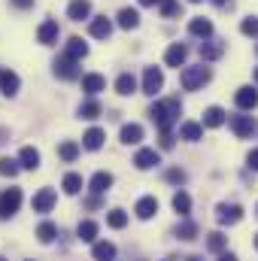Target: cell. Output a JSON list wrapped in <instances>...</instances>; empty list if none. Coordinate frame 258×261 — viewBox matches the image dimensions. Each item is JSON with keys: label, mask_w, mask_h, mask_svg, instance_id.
Segmentation results:
<instances>
[{"label": "cell", "mask_w": 258, "mask_h": 261, "mask_svg": "<svg viewBox=\"0 0 258 261\" xmlns=\"http://www.w3.org/2000/svg\"><path fill=\"white\" fill-rule=\"evenodd\" d=\"M255 249H258V234H255Z\"/></svg>", "instance_id": "cell-51"}, {"label": "cell", "mask_w": 258, "mask_h": 261, "mask_svg": "<svg viewBox=\"0 0 258 261\" xmlns=\"http://www.w3.org/2000/svg\"><path fill=\"white\" fill-rule=\"evenodd\" d=\"M173 210H176L179 216H189V213H192V197L186 195V192H176V195H173Z\"/></svg>", "instance_id": "cell-34"}, {"label": "cell", "mask_w": 258, "mask_h": 261, "mask_svg": "<svg viewBox=\"0 0 258 261\" xmlns=\"http://www.w3.org/2000/svg\"><path fill=\"white\" fill-rule=\"evenodd\" d=\"M85 206H88V210H94V206H100V200H97V195H94V197H88V200H85Z\"/></svg>", "instance_id": "cell-46"}, {"label": "cell", "mask_w": 258, "mask_h": 261, "mask_svg": "<svg viewBox=\"0 0 258 261\" xmlns=\"http://www.w3.org/2000/svg\"><path fill=\"white\" fill-rule=\"evenodd\" d=\"M197 52H200L203 61H219V58L225 55V43H222V40H203Z\"/></svg>", "instance_id": "cell-8"}, {"label": "cell", "mask_w": 258, "mask_h": 261, "mask_svg": "<svg viewBox=\"0 0 258 261\" xmlns=\"http://www.w3.org/2000/svg\"><path fill=\"white\" fill-rule=\"evenodd\" d=\"M179 113H183V103H179L176 97H167V100H155V103H152V110H149L152 122H155V125H158L161 130H170V128H173V122L179 119Z\"/></svg>", "instance_id": "cell-1"}, {"label": "cell", "mask_w": 258, "mask_h": 261, "mask_svg": "<svg viewBox=\"0 0 258 261\" xmlns=\"http://www.w3.org/2000/svg\"><path fill=\"white\" fill-rule=\"evenodd\" d=\"M104 140H107V134H104L100 128H88L85 134H82V146L91 149V152H97V149L104 146Z\"/></svg>", "instance_id": "cell-18"}, {"label": "cell", "mask_w": 258, "mask_h": 261, "mask_svg": "<svg viewBox=\"0 0 258 261\" xmlns=\"http://www.w3.org/2000/svg\"><path fill=\"white\" fill-rule=\"evenodd\" d=\"M18 164H21L24 170H37V167H40V152H37L34 146H24V149L18 152Z\"/></svg>", "instance_id": "cell-19"}, {"label": "cell", "mask_w": 258, "mask_h": 261, "mask_svg": "<svg viewBox=\"0 0 258 261\" xmlns=\"http://www.w3.org/2000/svg\"><path fill=\"white\" fill-rule=\"evenodd\" d=\"M240 34H246V37H258V18H243V24H240Z\"/></svg>", "instance_id": "cell-41"}, {"label": "cell", "mask_w": 258, "mask_h": 261, "mask_svg": "<svg viewBox=\"0 0 258 261\" xmlns=\"http://www.w3.org/2000/svg\"><path fill=\"white\" fill-rule=\"evenodd\" d=\"M137 24H140V12H137V9H122V12H119V28L134 31Z\"/></svg>", "instance_id": "cell-32"}, {"label": "cell", "mask_w": 258, "mask_h": 261, "mask_svg": "<svg viewBox=\"0 0 258 261\" xmlns=\"http://www.w3.org/2000/svg\"><path fill=\"white\" fill-rule=\"evenodd\" d=\"M104 88H107V79H104L100 73H88V76H82V91H85V94L94 97V94H100Z\"/></svg>", "instance_id": "cell-14"}, {"label": "cell", "mask_w": 258, "mask_h": 261, "mask_svg": "<svg viewBox=\"0 0 258 261\" xmlns=\"http://www.w3.org/2000/svg\"><path fill=\"white\" fill-rule=\"evenodd\" d=\"M210 67H203V64H197V67H186L183 70V76H179V82H183V88L186 91H197V88H203L207 82H210Z\"/></svg>", "instance_id": "cell-2"}, {"label": "cell", "mask_w": 258, "mask_h": 261, "mask_svg": "<svg viewBox=\"0 0 258 261\" xmlns=\"http://www.w3.org/2000/svg\"><path fill=\"white\" fill-rule=\"evenodd\" d=\"M143 140V128L137 125V122H131V125H125L122 128V143H128V146H137Z\"/></svg>", "instance_id": "cell-30"}, {"label": "cell", "mask_w": 258, "mask_h": 261, "mask_svg": "<svg viewBox=\"0 0 258 261\" xmlns=\"http://www.w3.org/2000/svg\"><path fill=\"white\" fill-rule=\"evenodd\" d=\"M55 76H61V79H76V76H79V67H76L73 58L61 55V58L55 61Z\"/></svg>", "instance_id": "cell-15"}, {"label": "cell", "mask_w": 258, "mask_h": 261, "mask_svg": "<svg viewBox=\"0 0 258 261\" xmlns=\"http://www.w3.org/2000/svg\"><path fill=\"white\" fill-rule=\"evenodd\" d=\"M225 246H228V237H225L222 231H213V234L207 237V249H210V252L222 255V252H225Z\"/></svg>", "instance_id": "cell-27"}, {"label": "cell", "mask_w": 258, "mask_h": 261, "mask_svg": "<svg viewBox=\"0 0 258 261\" xmlns=\"http://www.w3.org/2000/svg\"><path fill=\"white\" fill-rule=\"evenodd\" d=\"M67 15H70L73 21H82V18L91 15V3H88V0H73V3L67 6Z\"/></svg>", "instance_id": "cell-24"}, {"label": "cell", "mask_w": 258, "mask_h": 261, "mask_svg": "<svg viewBox=\"0 0 258 261\" xmlns=\"http://www.w3.org/2000/svg\"><path fill=\"white\" fill-rule=\"evenodd\" d=\"M167 182H173V186H183V182H186V173H183L179 167H173V170H167Z\"/></svg>", "instance_id": "cell-42"}, {"label": "cell", "mask_w": 258, "mask_h": 261, "mask_svg": "<svg viewBox=\"0 0 258 261\" xmlns=\"http://www.w3.org/2000/svg\"><path fill=\"white\" fill-rule=\"evenodd\" d=\"M61 189H64V195H79V192H82V176H79V173H67L64 182H61Z\"/></svg>", "instance_id": "cell-33"}, {"label": "cell", "mask_w": 258, "mask_h": 261, "mask_svg": "<svg viewBox=\"0 0 258 261\" xmlns=\"http://www.w3.org/2000/svg\"><path fill=\"white\" fill-rule=\"evenodd\" d=\"M186 261H203V258H200V255H189Z\"/></svg>", "instance_id": "cell-49"}, {"label": "cell", "mask_w": 258, "mask_h": 261, "mask_svg": "<svg viewBox=\"0 0 258 261\" xmlns=\"http://www.w3.org/2000/svg\"><path fill=\"white\" fill-rule=\"evenodd\" d=\"M231 130H234L240 140H246V137L255 134V122H252L249 116H231Z\"/></svg>", "instance_id": "cell-11"}, {"label": "cell", "mask_w": 258, "mask_h": 261, "mask_svg": "<svg viewBox=\"0 0 258 261\" xmlns=\"http://www.w3.org/2000/svg\"><path fill=\"white\" fill-rule=\"evenodd\" d=\"M76 234H79V240H82V243H94V240H97V222H91V219L79 222Z\"/></svg>", "instance_id": "cell-25"}, {"label": "cell", "mask_w": 258, "mask_h": 261, "mask_svg": "<svg viewBox=\"0 0 258 261\" xmlns=\"http://www.w3.org/2000/svg\"><path fill=\"white\" fill-rule=\"evenodd\" d=\"M134 164H137V170H149V167L161 164V155H158L155 149H140V152L134 155Z\"/></svg>", "instance_id": "cell-12"}, {"label": "cell", "mask_w": 258, "mask_h": 261, "mask_svg": "<svg viewBox=\"0 0 258 261\" xmlns=\"http://www.w3.org/2000/svg\"><path fill=\"white\" fill-rule=\"evenodd\" d=\"M161 15H164V18L179 15V3H176V0H161Z\"/></svg>", "instance_id": "cell-40"}, {"label": "cell", "mask_w": 258, "mask_h": 261, "mask_svg": "<svg viewBox=\"0 0 258 261\" xmlns=\"http://www.w3.org/2000/svg\"><path fill=\"white\" fill-rule=\"evenodd\" d=\"M246 167H249V170H258V149H252V152L246 155Z\"/></svg>", "instance_id": "cell-43"}, {"label": "cell", "mask_w": 258, "mask_h": 261, "mask_svg": "<svg viewBox=\"0 0 258 261\" xmlns=\"http://www.w3.org/2000/svg\"><path fill=\"white\" fill-rule=\"evenodd\" d=\"M186 58H189V46H183V43H170V49L164 52L167 67H186Z\"/></svg>", "instance_id": "cell-7"}, {"label": "cell", "mask_w": 258, "mask_h": 261, "mask_svg": "<svg viewBox=\"0 0 258 261\" xmlns=\"http://www.w3.org/2000/svg\"><path fill=\"white\" fill-rule=\"evenodd\" d=\"M255 85H258V67H255Z\"/></svg>", "instance_id": "cell-50"}, {"label": "cell", "mask_w": 258, "mask_h": 261, "mask_svg": "<svg viewBox=\"0 0 258 261\" xmlns=\"http://www.w3.org/2000/svg\"><path fill=\"white\" fill-rule=\"evenodd\" d=\"M64 55L67 58H73V61H82L85 55H88V43H82L79 37H70L64 46Z\"/></svg>", "instance_id": "cell-16"}, {"label": "cell", "mask_w": 258, "mask_h": 261, "mask_svg": "<svg viewBox=\"0 0 258 261\" xmlns=\"http://www.w3.org/2000/svg\"><path fill=\"white\" fill-rule=\"evenodd\" d=\"M107 225H110V228H116V231H119V228H125V225H128V213H125V210H110Z\"/></svg>", "instance_id": "cell-35"}, {"label": "cell", "mask_w": 258, "mask_h": 261, "mask_svg": "<svg viewBox=\"0 0 258 261\" xmlns=\"http://www.w3.org/2000/svg\"><path fill=\"white\" fill-rule=\"evenodd\" d=\"M58 158H61V161H67V164H70V161H76V158H79V143L64 140V143L58 146Z\"/></svg>", "instance_id": "cell-29"}, {"label": "cell", "mask_w": 258, "mask_h": 261, "mask_svg": "<svg viewBox=\"0 0 258 261\" xmlns=\"http://www.w3.org/2000/svg\"><path fill=\"white\" fill-rule=\"evenodd\" d=\"M255 210H258V206H255Z\"/></svg>", "instance_id": "cell-55"}, {"label": "cell", "mask_w": 258, "mask_h": 261, "mask_svg": "<svg viewBox=\"0 0 258 261\" xmlns=\"http://www.w3.org/2000/svg\"><path fill=\"white\" fill-rule=\"evenodd\" d=\"M213 3H216L219 9H231V6H234V0H213Z\"/></svg>", "instance_id": "cell-45"}, {"label": "cell", "mask_w": 258, "mask_h": 261, "mask_svg": "<svg viewBox=\"0 0 258 261\" xmlns=\"http://www.w3.org/2000/svg\"><path fill=\"white\" fill-rule=\"evenodd\" d=\"M55 200H58L55 189H40V192L34 195V213H49V210L55 206Z\"/></svg>", "instance_id": "cell-9"}, {"label": "cell", "mask_w": 258, "mask_h": 261, "mask_svg": "<svg viewBox=\"0 0 258 261\" xmlns=\"http://www.w3.org/2000/svg\"><path fill=\"white\" fill-rule=\"evenodd\" d=\"M18 167H21L18 161H12V158H0V176H9V179H12V176L18 173Z\"/></svg>", "instance_id": "cell-39"}, {"label": "cell", "mask_w": 258, "mask_h": 261, "mask_svg": "<svg viewBox=\"0 0 258 261\" xmlns=\"http://www.w3.org/2000/svg\"><path fill=\"white\" fill-rule=\"evenodd\" d=\"M219 261H237V258H234L231 252H222V255H219Z\"/></svg>", "instance_id": "cell-47"}, {"label": "cell", "mask_w": 258, "mask_h": 261, "mask_svg": "<svg viewBox=\"0 0 258 261\" xmlns=\"http://www.w3.org/2000/svg\"><path fill=\"white\" fill-rule=\"evenodd\" d=\"M18 85H21V82H18V76H15L12 70H0V91H3L6 97H12V94L18 91Z\"/></svg>", "instance_id": "cell-23"}, {"label": "cell", "mask_w": 258, "mask_h": 261, "mask_svg": "<svg viewBox=\"0 0 258 261\" xmlns=\"http://www.w3.org/2000/svg\"><path fill=\"white\" fill-rule=\"evenodd\" d=\"M234 103H237L243 113L255 110V107H258V91L252 88V85H243V88H237V94H234Z\"/></svg>", "instance_id": "cell-6"}, {"label": "cell", "mask_w": 258, "mask_h": 261, "mask_svg": "<svg viewBox=\"0 0 258 261\" xmlns=\"http://www.w3.org/2000/svg\"><path fill=\"white\" fill-rule=\"evenodd\" d=\"M179 137L189 140V143H197V140L203 137V125H197V122H186V125L179 128Z\"/></svg>", "instance_id": "cell-31"}, {"label": "cell", "mask_w": 258, "mask_h": 261, "mask_svg": "<svg viewBox=\"0 0 258 261\" xmlns=\"http://www.w3.org/2000/svg\"><path fill=\"white\" fill-rule=\"evenodd\" d=\"M18 206H21V192H18V189H6V192L0 195V219L15 216Z\"/></svg>", "instance_id": "cell-3"}, {"label": "cell", "mask_w": 258, "mask_h": 261, "mask_svg": "<svg viewBox=\"0 0 258 261\" xmlns=\"http://www.w3.org/2000/svg\"><path fill=\"white\" fill-rule=\"evenodd\" d=\"M243 219V206H237V203H219L216 206V222L219 225H237Z\"/></svg>", "instance_id": "cell-4"}, {"label": "cell", "mask_w": 258, "mask_h": 261, "mask_svg": "<svg viewBox=\"0 0 258 261\" xmlns=\"http://www.w3.org/2000/svg\"><path fill=\"white\" fill-rule=\"evenodd\" d=\"M12 6H18V9H28V6H34V0H12Z\"/></svg>", "instance_id": "cell-44"}, {"label": "cell", "mask_w": 258, "mask_h": 261, "mask_svg": "<svg viewBox=\"0 0 258 261\" xmlns=\"http://www.w3.org/2000/svg\"><path fill=\"white\" fill-rule=\"evenodd\" d=\"M134 213L146 222V219H152V216L158 213V200H155V197H140V200H137V206H134Z\"/></svg>", "instance_id": "cell-21"}, {"label": "cell", "mask_w": 258, "mask_h": 261, "mask_svg": "<svg viewBox=\"0 0 258 261\" xmlns=\"http://www.w3.org/2000/svg\"><path fill=\"white\" fill-rule=\"evenodd\" d=\"M189 34L210 40V37H213V21H210V18H192V21H189Z\"/></svg>", "instance_id": "cell-22"}, {"label": "cell", "mask_w": 258, "mask_h": 261, "mask_svg": "<svg viewBox=\"0 0 258 261\" xmlns=\"http://www.w3.org/2000/svg\"><path fill=\"white\" fill-rule=\"evenodd\" d=\"M189 3H200V0H189Z\"/></svg>", "instance_id": "cell-52"}, {"label": "cell", "mask_w": 258, "mask_h": 261, "mask_svg": "<svg viewBox=\"0 0 258 261\" xmlns=\"http://www.w3.org/2000/svg\"><path fill=\"white\" fill-rule=\"evenodd\" d=\"M79 116H82V119H97V116H100V103H97L94 97L85 100V103L79 107Z\"/></svg>", "instance_id": "cell-38"}, {"label": "cell", "mask_w": 258, "mask_h": 261, "mask_svg": "<svg viewBox=\"0 0 258 261\" xmlns=\"http://www.w3.org/2000/svg\"><path fill=\"white\" fill-rule=\"evenodd\" d=\"M88 34H91L94 40H110V34H113V21H110L107 15H100V18H91V24H88Z\"/></svg>", "instance_id": "cell-10"}, {"label": "cell", "mask_w": 258, "mask_h": 261, "mask_svg": "<svg viewBox=\"0 0 258 261\" xmlns=\"http://www.w3.org/2000/svg\"><path fill=\"white\" fill-rule=\"evenodd\" d=\"M161 85H164V73L158 67H146V73H143V94L155 97V91H161Z\"/></svg>", "instance_id": "cell-5"}, {"label": "cell", "mask_w": 258, "mask_h": 261, "mask_svg": "<svg viewBox=\"0 0 258 261\" xmlns=\"http://www.w3.org/2000/svg\"><path fill=\"white\" fill-rule=\"evenodd\" d=\"M0 261H6V258H0Z\"/></svg>", "instance_id": "cell-54"}, {"label": "cell", "mask_w": 258, "mask_h": 261, "mask_svg": "<svg viewBox=\"0 0 258 261\" xmlns=\"http://www.w3.org/2000/svg\"><path fill=\"white\" fill-rule=\"evenodd\" d=\"M116 91H119L122 97H128V94H134V91H137V79H134L131 73H122V76L116 79Z\"/></svg>", "instance_id": "cell-28"}, {"label": "cell", "mask_w": 258, "mask_h": 261, "mask_svg": "<svg viewBox=\"0 0 258 261\" xmlns=\"http://www.w3.org/2000/svg\"><path fill=\"white\" fill-rule=\"evenodd\" d=\"M140 3H143V6H155V3L161 6V0H140Z\"/></svg>", "instance_id": "cell-48"}, {"label": "cell", "mask_w": 258, "mask_h": 261, "mask_svg": "<svg viewBox=\"0 0 258 261\" xmlns=\"http://www.w3.org/2000/svg\"><path fill=\"white\" fill-rule=\"evenodd\" d=\"M55 234H58V228H55L52 222H43V225L37 228V240H40V243H52Z\"/></svg>", "instance_id": "cell-36"}, {"label": "cell", "mask_w": 258, "mask_h": 261, "mask_svg": "<svg viewBox=\"0 0 258 261\" xmlns=\"http://www.w3.org/2000/svg\"><path fill=\"white\" fill-rule=\"evenodd\" d=\"M91 258H94V261H113V258H116V246H113V243H107V240H104V243H94Z\"/></svg>", "instance_id": "cell-26"}, {"label": "cell", "mask_w": 258, "mask_h": 261, "mask_svg": "<svg viewBox=\"0 0 258 261\" xmlns=\"http://www.w3.org/2000/svg\"><path fill=\"white\" fill-rule=\"evenodd\" d=\"M225 122H228V116H225L222 107H207V110H203V125H207V128H222Z\"/></svg>", "instance_id": "cell-17"}, {"label": "cell", "mask_w": 258, "mask_h": 261, "mask_svg": "<svg viewBox=\"0 0 258 261\" xmlns=\"http://www.w3.org/2000/svg\"><path fill=\"white\" fill-rule=\"evenodd\" d=\"M37 40H40L43 46H52V43L58 40V21H55V18L43 21V24H40V31H37Z\"/></svg>", "instance_id": "cell-13"}, {"label": "cell", "mask_w": 258, "mask_h": 261, "mask_svg": "<svg viewBox=\"0 0 258 261\" xmlns=\"http://www.w3.org/2000/svg\"><path fill=\"white\" fill-rule=\"evenodd\" d=\"M176 237H179V240H194V237H197V225L189 222V219L179 222V225H176Z\"/></svg>", "instance_id": "cell-37"}, {"label": "cell", "mask_w": 258, "mask_h": 261, "mask_svg": "<svg viewBox=\"0 0 258 261\" xmlns=\"http://www.w3.org/2000/svg\"><path fill=\"white\" fill-rule=\"evenodd\" d=\"M88 186H91V192H94V195H107V192H110V186H113V173L100 170V173H94V176H91V182H88Z\"/></svg>", "instance_id": "cell-20"}, {"label": "cell", "mask_w": 258, "mask_h": 261, "mask_svg": "<svg viewBox=\"0 0 258 261\" xmlns=\"http://www.w3.org/2000/svg\"><path fill=\"white\" fill-rule=\"evenodd\" d=\"M255 55H258V46H255Z\"/></svg>", "instance_id": "cell-53"}]
</instances>
